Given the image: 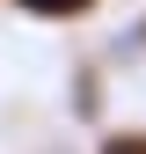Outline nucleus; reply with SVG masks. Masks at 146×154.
I'll return each instance as SVG.
<instances>
[{"mask_svg": "<svg viewBox=\"0 0 146 154\" xmlns=\"http://www.w3.org/2000/svg\"><path fill=\"white\" fill-rule=\"evenodd\" d=\"M102 154H146V132H117V140H110Z\"/></svg>", "mask_w": 146, "mask_h": 154, "instance_id": "nucleus-2", "label": "nucleus"}, {"mask_svg": "<svg viewBox=\"0 0 146 154\" xmlns=\"http://www.w3.org/2000/svg\"><path fill=\"white\" fill-rule=\"evenodd\" d=\"M22 8H36V15H80V8H95V0H22Z\"/></svg>", "mask_w": 146, "mask_h": 154, "instance_id": "nucleus-1", "label": "nucleus"}]
</instances>
